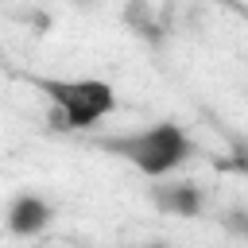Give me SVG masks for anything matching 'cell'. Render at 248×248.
I'll return each instance as SVG.
<instances>
[{
  "label": "cell",
  "mask_w": 248,
  "mask_h": 248,
  "mask_svg": "<svg viewBox=\"0 0 248 248\" xmlns=\"http://www.w3.org/2000/svg\"><path fill=\"white\" fill-rule=\"evenodd\" d=\"M97 147L128 159L136 170H143L151 178L174 170L190 155V140L178 124H155V128L136 132V136H108V140H97Z\"/></svg>",
  "instance_id": "6da1fadb"
},
{
  "label": "cell",
  "mask_w": 248,
  "mask_h": 248,
  "mask_svg": "<svg viewBox=\"0 0 248 248\" xmlns=\"http://www.w3.org/2000/svg\"><path fill=\"white\" fill-rule=\"evenodd\" d=\"M35 89H43L58 108H66L70 116V128H89L97 124L101 116H108L116 108V97H112V85L108 81H58V78H31Z\"/></svg>",
  "instance_id": "7a4b0ae2"
},
{
  "label": "cell",
  "mask_w": 248,
  "mask_h": 248,
  "mask_svg": "<svg viewBox=\"0 0 248 248\" xmlns=\"http://www.w3.org/2000/svg\"><path fill=\"white\" fill-rule=\"evenodd\" d=\"M46 221H50V205H46L43 198H31V194L16 198V202H12V209H8V229H12L16 236L43 232V229H46Z\"/></svg>",
  "instance_id": "3957f363"
},
{
  "label": "cell",
  "mask_w": 248,
  "mask_h": 248,
  "mask_svg": "<svg viewBox=\"0 0 248 248\" xmlns=\"http://www.w3.org/2000/svg\"><path fill=\"white\" fill-rule=\"evenodd\" d=\"M155 205H159L163 213L194 217V213H202V190H198L194 182H174V186L155 190Z\"/></svg>",
  "instance_id": "277c9868"
},
{
  "label": "cell",
  "mask_w": 248,
  "mask_h": 248,
  "mask_svg": "<svg viewBox=\"0 0 248 248\" xmlns=\"http://www.w3.org/2000/svg\"><path fill=\"white\" fill-rule=\"evenodd\" d=\"M124 23H128L136 35H143V39H159V23H155L147 0H128V4H124Z\"/></svg>",
  "instance_id": "5b68a950"
},
{
  "label": "cell",
  "mask_w": 248,
  "mask_h": 248,
  "mask_svg": "<svg viewBox=\"0 0 248 248\" xmlns=\"http://www.w3.org/2000/svg\"><path fill=\"white\" fill-rule=\"evenodd\" d=\"M221 221H225V229H229V232H236V236H248V209H229Z\"/></svg>",
  "instance_id": "8992f818"
},
{
  "label": "cell",
  "mask_w": 248,
  "mask_h": 248,
  "mask_svg": "<svg viewBox=\"0 0 248 248\" xmlns=\"http://www.w3.org/2000/svg\"><path fill=\"white\" fill-rule=\"evenodd\" d=\"M221 4H229L236 16H244V19H248V4H240V0H221Z\"/></svg>",
  "instance_id": "52a82bcc"
},
{
  "label": "cell",
  "mask_w": 248,
  "mask_h": 248,
  "mask_svg": "<svg viewBox=\"0 0 248 248\" xmlns=\"http://www.w3.org/2000/svg\"><path fill=\"white\" fill-rule=\"evenodd\" d=\"M78 4H85V0H78Z\"/></svg>",
  "instance_id": "ba28073f"
}]
</instances>
